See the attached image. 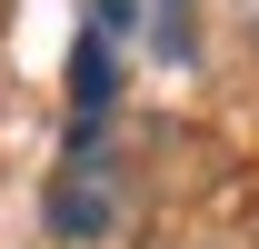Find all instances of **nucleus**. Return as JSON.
<instances>
[{
	"mask_svg": "<svg viewBox=\"0 0 259 249\" xmlns=\"http://www.w3.org/2000/svg\"><path fill=\"white\" fill-rule=\"evenodd\" d=\"M40 210H50V239H110V219H120V170H110V150H100L90 130L60 150Z\"/></svg>",
	"mask_w": 259,
	"mask_h": 249,
	"instance_id": "nucleus-1",
	"label": "nucleus"
},
{
	"mask_svg": "<svg viewBox=\"0 0 259 249\" xmlns=\"http://www.w3.org/2000/svg\"><path fill=\"white\" fill-rule=\"evenodd\" d=\"M70 110H80V130H100V110H110V40H80L70 50Z\"/></svg>",
	"mask_w": 259,
	"mask_h": 249,
	"instance_id": "nucleus-2",
	"label": "nucleus"
},
{
	"mask_svg": "<svg viewBox=\"0 0 259 249\" xmlns=\"http://www.w3.org/2000/svg\"><path fill=\"white\" fill-rule=\"evenodd\" d=\"M90 10H100V20H90L100 40H130V20H140V0H90Z\"/></svg>",
	"mask_w": 259,
	"mask_h": 249,
	"instance_id": "nucleus-3",
	"label": "nucleus"
}]
</instances>
